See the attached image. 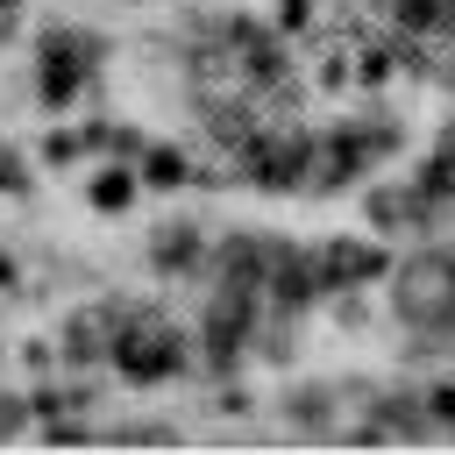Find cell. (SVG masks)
<instances>
[{"label":"cell","instance_id":"cell-1","mask_svg":"<svg viewBox=\"0 0 455 455\" xmlns=\"http://www.w3.org/2000/svg\"><path fill=\"white\" fill-rule=\"evenodd\" d=\"M398 306H405V320H448L455 313V270L448 263H412L398 277Z\"/></svg>","mask_w":455,"mask_h":455}]
</instances>
